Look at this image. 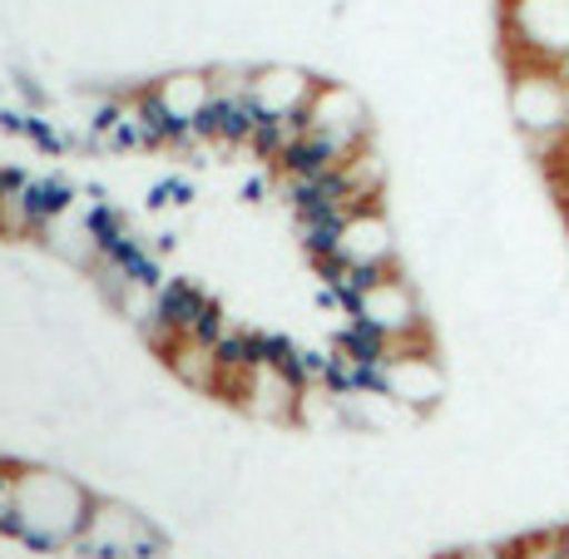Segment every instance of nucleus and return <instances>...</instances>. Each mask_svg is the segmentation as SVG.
Instances as JSON below:
<instances>
[{"label": "nucleus", "instance_id": "412c9836", "mask_svg": "<svg viewBox=\"0 0 569 559\" xmlns=\"http://www.w3.org/2000/svg\"><path fill=\"white\" fill-rule=\"evenodd\" d=\"M30 189V173L26 169H0V199H20Z\"/></svg>", "mask_w": 569, "mask_h": 559}, {"label": "nucleus", "instance_id": "39448f33", "mask_svg": "<svg viewBox=\"0 0 569 559\" xmlns=\"http://www.w3.org/2000/svg\"><path fill=\"white\" fill-rule=\"evenodd\" d=\"M282 199L292 203L298 218L332 213V208L352 203V173H347V163H342V169H327V173H317V179H288Z\"/></svg>", "mask_w": 569, "mask_h": 559}, {"label": "nucleus", "instance_id": "f257e3e1", "mask_svg": "<svg viewBox=\"0 0 569 559\" xmlns=\"http://www.w3.org/2000/svg\"><path fill=\"white\" fill-rule=\"evenodd\" d=\"M16 506L26 510V520L36 525V530H50L60 545H74L94 515V496L84 486H74L70 476L26 470V476H20V490H16Z\"/></svg>", "mask_w": 569, "mask_h": 559}, {"label": "nucleus", "instance_id": "f3484780", "mask_svg": "<svg viewBox=\"0 0 569 559\" xmlns=\"http://www.w3.org/2000/svg\"><path fill=\"white\" fill-rule=\"evenodd\" d=\"M312 272L327 282V288H347V278H352V253H327V258H312Z\"/></svg>", "mask_w": 569, "mask_h": 559}, {"label": "nucleus", "instance_id": "9b49d317", "mask_svg": "<svg viewBox=\"0 0 569 559\" xmlns=\"http://www.w3.org/2000/svg\"><path fill=\"white\" fill-rule=\"evenodd\" d=\"M159 94L173 109V119H199V109L213 100V80L208 74H169V80H159Z\"/></svg>", "mask_w": 569, "mask_h": 559}, {"label": "nucleus", "instance_id": "7ed1b4c3", "mask_svg": "<svg viewBox=\"0 0 569 559\" xmlns=\"http://www.w3.org/2000/svg\"><path fill=\"white\" fill-rule=\"evenodd\" d=\"M387 371H391V397L411 411H431L436 401L446 397V377H441V367H436L431 352L426 357H391Z\"/></svg>", "mask_w": 569, "mask_h": 559}, {"label": "nucleus", "instance_id": "0eeeda50", "mask_svg": "<svg viewBox=\"0 0 569 559\" xmlns=\"http://www.w3.org/2000/svg\"><path fill=\"white\" fill-rule=\"evenodd\" d=\"M74 183H64V179H30V189L20 193V208H26V218H30V228H46L54 223V218H64L74 208Z\"/></svg>", "mask_w": 569, "mask_h": 559}, {"label": "nucleus", "instance_id": "393cba45", "mask_svg": "<svg viewBox=\"0 0 569 559\" xmlns=\"http://www.w3.org/2000/svg\"><path fill=\"white\" fill-rule=\"evenodd\" d=\"M144 208H149V213H159V208H169V179H159L154 189L144 193Z\"/></svg>", "mask_w": 569, "mask_h": 559}, {"label": "nucleus", "instance_id": "6ab92c4d", "mask_svg": "<svg viewBox=\"0 0 569 559\" xmlns=\"http://www.w3.org/2000/svg\"><path fill=\"white\" fill-rule=\"evenodd\" d=\"M104 139H109V153H134V149H144V129L134 124V114L119 119V124L109 129Z\"/></svg>", "mask_w": 569, "mask_h": 559}, {"label": "nucleus", "instance_id": "f03ea898", "mask_svg": "<svg viewBox=\"0 0 569 559\" xmlns=\"http://www.w3.org/2000/svg\"><path fill=\"white\" fill-rule=\"evenodd\" d=\"M506 36L520 64L550 70L569 54V0H506Z\"/></svg>", "mask_w": 569, "mask_h": 559}, {"label": "nucleus", "instance_id": "1a4fd4ad", "mask_svg": "<svg viewBox=\"0 0 569 559\" xmlns=\"http://www.w3.org/2000/svg\"><path fill=\"white\" fill-rule=\"evenodd\" d=\"M347 223H352V208H332V213L298 218V243H302V253H308V262L327 258V253H342Z\"/></svg>", "mask_w": 569, "mask_h": 559}, {"label": "nucleus", "instance_id": "2eb2a0df", "mask_svg": "<svg viewBox=\"0 0 569 559\" xmlns=\"http://www.w3.org/2000/svg\"><path fill=\"white\" fill-rule=\"evenodd\" d=\"M213 361H218V377H243V371H253L248 332H233V327H228V332L213 342Z\"/></svg>", "mask_w": 569, "mask_h": 559}, {"label": "nucleus", "instance_id": "c85d7f7f", "mask_svg": "<svg viewBox=\"0 0 569 559\" xmlns=\"http://www.w3.org/2000/svg\"><path fill=\"white\" fill-rule=\"evenodd\" d=\"M84 193H90L94 203H109V189H104V183H84Z\"/></svg>", "mask_w": 569, "mask_h": 559}, {"label": "nucleus", "instance_id": "5701e85b", "mask_svg": "<svg viewBox=\"0 0 569 559\" xmlns=\"http://www.w3.org/2000/svg\"><path fill=\"white\" fill-rule=\"evenodd\" d=\"M193 199H199L193 179H169V203H173V208H189Z\"/></svg>", "mask_w": 569, "mask_h": 559}, {"label": "nucleus", "instance_id": "dca6fc26", "mask_svg": "<svg viewBox=\"0 0 569 559\" xmlns=\"http://www.w3.org/2000/svg\"><path fill=\"white\" fill-rule=\"evenodd\" d=\"M228 332V317H223V302H208L203 312H199V322H193V332H189V342H199V347H213L218 337Z\"/></svg>", "mask_w": 569, "mask_h": 559}, {"label": "nucleus", "instance_id": "b1692460", "mask_svg": "<svg viewBox=\"0 0 569 559\" xmlns=\"http://www.w3.org/2000/svg\"><path fill=\"white\" fill-rule=\"evenodd\" d=\"M243 203H268V179H262V173H253V179L243 183Z\"/></svg>", "mask_w": 569, "mask_h": 559}, {"label": "nucleus", "instance_id": "ddd939ff", "mask_svg": "<svg viewBox=\"0 0 569 559\" xmlns=\"http://www.w3.org/2000/svg\"><path fill=\"white\" fill-rule=\"evenodd\" d=\"M357 367H362V361H352L342 347H332V357H327V371H322V391H327V397H332V401L362 397V387H357Z\"/></svg>", "mask_w": 569, "mask_h": 559}, {"label": "nucleus", "instance_id": "cd10ccee", "mask_svg": "<svg viewBox=\"0 0 569 559\" xmlns=\"http://www.w3.org/2000/svg\"><path fill=\"white\" fill-rule=\"evenodd\" d=\"M555 550H560V559H569V525L555 530Z\"/></svg>", "mask_w": 569, "mask_h": 559}, {"label": "nucleus", "instance_id": "423d86ee", "mask_svg": "<svg viewBox=\"0 0 569 559\" xmlns=\"http://www.w3.org/2000/svg\"><path fill=\"white\" fill-rule=\"evenodd\" d=\"M208 302H213V298H208V292H203L193 278H169V282H163V288L154 292V312H159L169 327H179L183 337L193 332V322H199V312H203Z\"/></svg>", "mask_w": 569, "mask_h": 559}, {"label": "nucleus", "instance_id": "bb28decb", "mask_svg": "<svg viewBox=\"0 0 569 559\" xmlns=\"http://www.w3.org/2000/svg\"><path fill=\"white\" fill-rule=\"evenodd\" d=\"M550 70H555V80H560V84H565V90H569V54H560V60H555V64H550Z\"/></svg>", "mask_w": 569, "mask_h": 559}, {"label": "nucleus", "instance_id": "20e7f679", "mask_svg": "<svg viewBox=\"0 0 569 559\" xmlns=\"http://www.w3.org/2000/svg\"><path fill=\"white\" fill-rule=\"evenodd\" d=\"M352 153H362V149L347 144V139H337V134L312 129V134L292 139V149L278 159V169L288 173V179H317V173H327V169H342Z\"/></svg>", "mask_w": 569, "mask_h": 559}, {"label": "nucleus", "instance_id": "4468645a", "mask_svg": "<svg viewBox=\"0 0 569 559\" xmlns=\"http://www.w3.org/2000/svg\"><path fill=\"white\" fill-rule=\"evenodd\" d=\"M84 228H90V238H94V248H114L119 238H129V218L119 213L114 203H94L90 208V218H84Z\"/></svg>", "mask_w": 569, "mask_h": 559}, {"label": "nucleus", "instance_id": "9d476101", "mask_svg": "<svg viewBox=\"0 0 569 559\" xmlns=\"http://www.w3.org/2000/svg\"><path fill=\"white\" fill-rule=\"evenodd\" d=\"M337 347H342L352 361L377 367V361L391 357V332H387V327H377L371 317H347V327L337 332Z\"/></svg>", "mask_w": 569, "mask_h": 559}, {"label": "nucleus", "instance_id": "f8f14e48", "mask_svg": "<svg viewBox=\"0 0 569 559\" xmlns=\"http://www.w3.org/2000/svg\"><path fill=\"white\" fill-rule=\"evenodd\" d=\"M292 139H302V134L288 124V119H258V129H253V139H248V149H253L258 159L278 163L282 153L292 149Z\"/></svg>", "mask_w": 569, "mask_h": 559}, {"label": "nucleus", "instance_id": "4be33fe9", "mask_svg": "<svg viewBox=\"0 0 569 559\" xmlns=\"http://www.w3.org/2000/svg\"><path fill=\"white\" fill-rule=\"evenodd\" d=\"M16 90H20V100H26V104H36V109H46V100H50V94L40 90V80H36V74H26V70L16 74Z\"/></svg>", "mask_w": 569, "mask_h": 559}, {"label": "nucleus", "instance_id": "a878e982", "mask_svg": "<svg viewBox=\"0 0 569 559\" xmlns=\"http://www.w3.org/2000/svg\"><path fill=\"white\" fill-rule=\"evenodd\" d=\"M149 248H154L159 258H169L173 248H179V233H154V243H149Z\"/></svg>", "mask_w": 569, "mask_h": 559}, {"label": "nucleus", "instance_id": "aec40b11", "mask_svg": "<svg viewBox=\"0 0 569 559\" xmlns=\"http://www.w3.org/2000/svg\"><path fill=\"white\" fill-rule=\"evenodd\" d=\"M169 550V540H163L159 530H139L134 540H129V559H163Z\"/></svg>", "mask_w": 569, "mask_h": 559}, {"label": "nucleus", "instance_id": "6e6552de", "mask_svg": "<svg viewBox=\"0 0 569 559\" xmlns=\"http://www.w3.org/2000/svg\"><path fill=\"white\" fill-rule=\"evenodd\" d=\"M347 253L352 262H367V258H397V248H391V228H387V213L381 208H362V213H352V223H347Z\"/></svg>", "mask_w": 569, "mask_h": 559}, {"label": "nucleus", "instance_id": "a211bd4d", "mask_svg": "<svg viewBox=\"0 0 569 559\" xmlns=\"http://www.w3.org/2000/svg\"><path fill=\"white\" fill-rule=\"evenodd\" d=\"M30 144H36L40 153H50V159H54V153H64V149H70V139H64V134H54V129H50V119L46 114H36V109H30Z\"/></svg>", "mask_w": 569, "mask_h": 559}]
</instances>
